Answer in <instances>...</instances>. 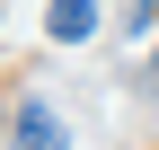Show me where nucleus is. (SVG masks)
Segmentation results:
<instances>
[{
	"label": "nucleus",
	"instance_id": "obj_3",
	"mask_svg": "<svg viewBox=\"0 0 159 150\" xmlns=\"http://www.w3.org/2000/svg\"><path fill=\"white\" fill-rule=\"evenodd\" d=\"M150 71H159V53H150Z\"/></svg>",
	"mask_w": 159,
	"mask_h": 150
},
{
	"label": "nucleus",
	"instance_id": "obj_1",
	"mask_svg": "<svg viewBox=\"0 0 159 150\" xmlns=\"http://www.w3.org/2000/svg\"><path fill=\"white\" fill-rule=\"evenodd\" d=\"M71 133H62V115H53V106H18V124H9V150H62Z\"/></svg>",
	"mask_w": 159,
	"mask_h": 150
},
{
	"label": "nucleus",
	"instance_id": "obj_2",
	"mask_svg": "<svg viewBox=\"0 0 159 150\" xmlns=\"http://www.w3.org/2000/svg\"><path fill=\"white\" fill-rule=\"evenodd\" d=\"M44 27H53V44H80V35L97 27V0H53V18H44Z\"/></svg>",
	"mask_w": 159,
	"mask_h": 150
}]
</instances>
